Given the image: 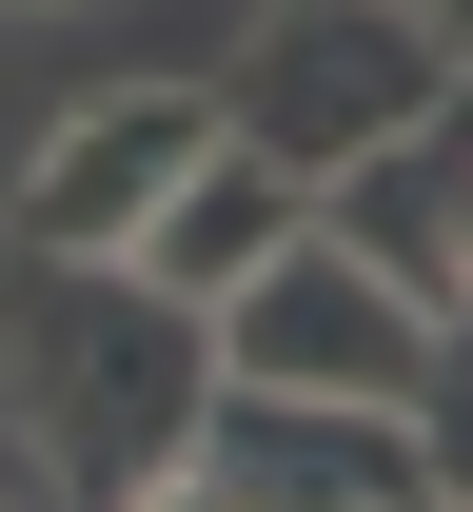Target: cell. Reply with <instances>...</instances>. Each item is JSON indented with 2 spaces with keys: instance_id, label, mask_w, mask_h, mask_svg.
I'll list each match as a JSON object with an SVG mask.
<instances>
[{
  "instance_id": "1",
  "label": "cell",
  "mask_w": 473,
  "mask_h": 512,
  "mask_svg": "<svg viewBox=\"0 0 473 512\" xmlns=\"http://www.w3.org/2000/svg\"><path fill=\"white\" fill-rule=\"evenodd\" d=\"M0 375H20V434H40L60 493H178L198 394H217V316L158 256H20Z\"/></svg>"
},
{
  "instance_id": "2",
  "label": "cell",
  "mask_w": 473,
  "mask_h": 512,
  "mask_svg": "<svg viewBox=\"0 0 473 512\" xmlns=\"http://www.w3.org/2000/svg\"><path fill=\"white\" fill-rule=\"evenodd\" d=\"M414 99H454V60H434L414 0H257V40H237V79H217V119L257 138V158H296V178L375 158Z\"/></svg>"
},
{
  "instance_id": "3",
  "label": "cell",
  "mask_w": 473,
  "mask_h": 512,
  "mask_svg": "<svg viewBox=\"0 0 473 512\" xmlns=\"http://www.w3.org/2000/svg\"><path fill=\"white\" fill-rule=\"evenodd\" d=\"M434 296H414L395 256H355L336 217H296V237L217 296V375H296V394H395L414 414V375H434Z\"/></svg>"
},
{
  "instance_id": "4",
  "label": "cell",
  "mask_w": 473,
  "mask_h": 512,
  "mask_svg": "<svg viewBox=\"0 0 473 512\" xmlns=\"http://www.w3.org/2000/svg\"><path fill=\"white\" fill-rule=\"evenodd\" d=\"M198 512H414L434 453H414L395 394H296V375H217L198 394V453H178Z\"/></svg>"
},
{
  "instance_id": "5",
  "label": "cell",
  "mask_w": 473,
  "mask_h": 512,
  "mask_svg": "<svg viewBox=\"0 0 473 512\" xmlns=\"http://www.w3.org/2000/svg\"><path fill=\"white\" fill-rule=\"evenodd\" d=\"M198 158H217V79H119V99H79V119L20 158V256H138Z\"/></svg>"
},
{
  "instance_id": "6",
  "label": "cell",
  "mask_w": 473,
  "mask_h": 512,
  "mask_svg": "<svg viewBox=\"0 0 473 512\" xmlns=\"http://www.w3.org/2000/svg\"><path fill=\"white\" fill-rule=\"evenodd\" d=\"M316 217H336L355 256H395L434 316H473V79H454V99H414L375 158H336V178H316Z\"/></svg>"
},
{
  "instance_id": "7",
  "label": "cell",
  "mask_w": 473,
  "mask_h": 512,
  "mask_svg": "<svg viewBox=\"0 0 473 512\" xmlns=\"http://www.w3.org/2000/svg\"><path fill=\"white\" fill-rule=\"evenodd\" d=\"M296 217H316V178H296V158H257V138L217 119V158H198L178 197H158V237H138V256H158V276H178V296L217 316V296H237V276H257L276 237H296Z\"/></svg>"
},
{
  "instance_id": "8",
  "label": "cell",
  "mask_w": 473,
  "mask_h": 512,
  "mask_svg": "<svg viewBox=\"0 0 473 512\" xmlns=\"http://www.w3.org/2000/svg\"><path fill=\"white\" fill-rule=\"evenodd\" d=\"M414 453H434V493L473 512V316L434 335V375H414Z\"/></svg>"
},
{
  "instance_id": "9",
  "label": "cell",
  "mask_w": 473,
  "mask_h": 512,
  "mask_svg": "<svg viewBox=\"0 0 473 512\" xmlns=\"http://www.w3.org/2000/svg\"><path fill=\"white\" fill-rule=\"evenodd\" d=\"M0 493H60V473H40V434H20V414H0Z\"/></svg>"
},
{
  "instance_id": "10",
  "label": "cell",
  "mask_w": 473,
  "mask_h": 512,
  "mask_svg": "<svg viewBox=\"0 0 473 512\" xmlns=\"http://www.w3.org/2000/svg\"><path fill=\"white\" fill-rule=\"evenodd\" d=\"M414 20H434V60H454V79H473V0H414Z\"/></svg>"
},
{
  "instance_id": "11",
  "label": "cell",
  "mask_w": 473,
  "mask_h": 512,
  "mask_svg": "<svg viewBox=\"0 0 473 512\" xmlns=\"http://www.w3.org/2000/svg\"><path fill=\"white\" fill-rule=\"evenodd\" d=\"M0 20H40V0H0Z\"/></svg>"
}]
</instances>
